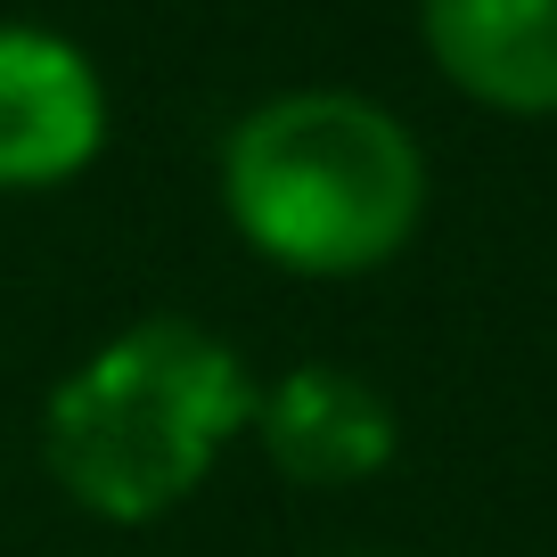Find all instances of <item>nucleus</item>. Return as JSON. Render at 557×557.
I'll use <instances>...</instances> for the list:
<instances>
[{
  "label": "nucleus",
  "instance_id": "20e7f679",
  "mask_svg": "<svg viewBox=\"0 0 557 557\" xmlns=\"http://www.w3.org/2000/svg\"><path fill=\"white\" fill-rule=\"evenodd\" d=\"M426 50L500 115H557V0H426Z\"/></svg>",
  "mask_w": 557,
  "mask_h": 557
},
{
  "label": "nucleus",
  "instance_id": "f03ea898",
  "mask_svg": "<svg viewBox=\"0 0 557 557\" xmlns=\"http://www.w3.org/2000/svg\"><path fill=\"white\" fill-rule=\"evenodd\" d=\"M222 206L255 255L312 278H345L385 262L418 230L426 164L385 107L352 90H287L230 132Z\"/></svg>",
  "mask_w": 557,
  "mask_h": 557
},
{
  "label": "nucleus",
  "instance_id": "f257e3e1",
  "mask_svg": "<svg viewBox=\"0 0 557 557\" xmlns=\"http://www.w3.org/2000/svg\"><path fill=\"white\" fill-rule=\"evenodd\" d=\"M238 426H255V377L238 352L197 320H139L50 394L41 468L90 517L148 524L206 484Z\"/></svg>",
  "mask_w": 557,
  "mask_h": 557
},
{
  "label": "nucleus",
  "instance_id": "7ed1b4c3",
  "mask_svg": "<svg viewBox=\"0 0 557 557\" xmlns=\"http://www.w3.org/2000/svg\"><path fill=\"white\" fill-rule=\"evenodd\" d=\"M107 139V90L74 41L0 25V189H50Z\"/></svg>",
  "mask_w": 557,
  "mask_h": 557
},
{
  "label": "nucleus",
  "instance_id": "39448f33",
  "mask_svg": "<svg viewBox=\"0 0 557 557\" xmlns=\"http://www.w3.org/2000/svg\"><path fill=\"white\" fill-rule=\"evenodd\" d=\"M255 426L278 475L296 484H361L394 459V410L377 385L345 369H296L271 394H255Z\"/></svg>",
  "mask_w": 557,
  "mask_h": 557
}]
</instances>
